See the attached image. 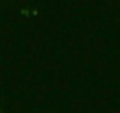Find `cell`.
<instances>
[{"instance_id":"obj_1","label":"cell","mask_w":120,"mask_h":113,"mask_svg":"<svg viewBox=\"0 0 120 113\" xmlns=\"http://www.w3.org/2000/svg\"><path fill=\"white\" fill-rule=\"evenodd\" d=\"M0 113H2V111H0Z\"/></svg>"}]
</instances>
